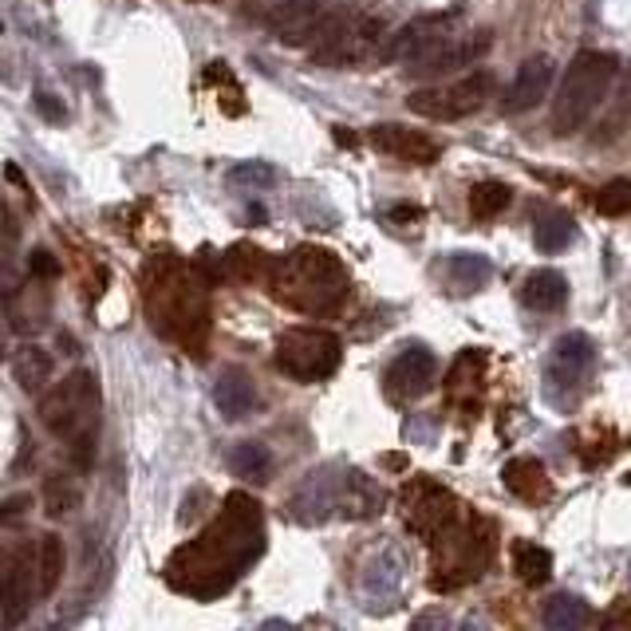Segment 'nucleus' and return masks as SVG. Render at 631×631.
<instances>
[{
  "label": "nucleus",
  "mask_w": 631,
  "mask_h": 631,
  "mask_svg": "<svg viewBox=\"0 0 631 631\" xmlns=\"http://www.w3.org/2000/svg\"><path fill=\"white\" fill-rule=\"evenodd\" d=\"M265 552V514L249 494H229L201 537L166 560V585L194 600H217Z\"/></svg>",
  "instance_id": "1"
},
{
  "label": "nucleus",
  "mask_w": 631,
  "mask_h": 631,
  "mask_svg": "<svg viewBox=\"0 0 631 631\" xmlns=\"http://www.w3.org/2000/svg\"><path fill=\"white\" fill-rule=\"evenodd\" d=\"M272 297L308 316H332L348 297V269L328 249L304 245L272 269Z\"/></svg>",
  "instance_id": "2"
},
{
  "label": "nucleus",
  "mask_w": 631,
  "mask_h": 631,
  "mask_svg": "<svg viewBox=\"0 0 631 631\" xmlns=\"http://www.w3.org/2000/svg\"><path fill=\"white\" fill-rule=\"evenodd\" d=\"M40 423L60 442H68L80 469H87L91 454H95V434H100V379L80 368L63 383H55L40 399Z\"/></svg>",
  "instance_id": "3"
},
{
  "label": "nucleus",
  "mask_w": 631,
  "mask_h": 631,
  "mask_svg": "<svg viewBox=\"0 0 631 631\" xmlns=\"http://www.w3.org/2000/svg\"><path fill=\"white\" fill-rule=\"evenodd\" d=\"M616 75H620V55L612 52H580L568 63L565 80L557 87V103H552V131L557 135H577L580 126L596 115V107L608 100Z\"/></svg>",
  "instance_id": "4"
},
{
  "label": "nucleus",
  "mask_w": 631,
  "mask_h": 631,
  "mask_svg": "<svg viewBox=\"0 0 631 631\" xmlns=\"http://www.w3.org/2000/svg\"><path fill=\"white\" fill-rule=\"evenodd\" d=\"M434 580L431 585L438 592H451V588H462L469 580H478L489 568L497 549V532L486 517H466L462 514L451 529L434 537Z\"/></svg>",
  "instance_id": "5"
},
{
  "label": "nucleus",
  "mask_w": 631,
  "mask_h": 631,
  "mask_svg": "<svg viewBox=\"0 0 631 631\" xmlns=\"http://www.w3.org/2000/svg\"><path fill=\"white\" fill-rule=\"evenodd\" d=\"M158 292L146 289V304H151V320L154 328L163 335H170L174 343H182V348H201V340H206V292L198 289V280H194V272H174V277H166V272H158Z\"/></svg>",
  "instance_id": "6"
},
{
  "label": "nucleus",
  "mask_w": 631,
  "mask_h": 631,
  "mask_svg": "<svg viewBox=\"0 0 631 631\" xmlns=\"http://www.w3.org/2000/svg\"><path fill=\"white\" fill-rule=\"evenodd\" d=\"M596 375V343L585 332H565L552 343L549 360H545V399L557 411H572L592 387Z\"/></svg>",
  "instance_id": "7"
},
{
  "label": "nucleus",
  "mask_w": 631,
  "mask_h": 631,
  "mask_svg": "<svg viewBox=\"0 0 631 631\" xmlns=\"http://www.w3.org/2000/svg\"><path fill=\"white\" fill-rule=\"evenodd\" d=\"M277 368L285 371L297 383H320V379L335 375L343 360V343L340 335H332L328 328L316 324H300V328H285L277 335Z\"/></svg>",
  "instance_id": "8"
},
{
  "label": "nucleus",
  "mask_w": 631,
  "mask_h": 631,
  "mask_svg": "<svg viewBox=\"0 0 631 631\" xmlns=\"http://www.w3.org/2000/svg\"><path fill=\"white\" fill-rule=\"evenodd\" d=\"M411 588V557L403 545H379L360 568V600L368 612H395Z\"/></svg>",
  "instance_id": "9"
},
{
  "label": "nucleus",
  "mask_w": 631,
  "mask_h": 631,
  "mask_svg": "<svg viewBox=\"0 0 631 631\" xmlns=\"http://www.w3.org/2000/svg\"><path fill=\"white\" fill-rule=\"evenodd\" d=\"M489 91H494V75L469 72L454 83H434V87L411 91V95H406V107L415 111V115L438 118V123H458V118L486 107Z\"/></svg>",
  "instance_id": "10"
},
{
  "label": "nucleus",
  "mask_w": 631,
  "mask_h": 631,
  "mask_svg": "<svg viewBox=\"0 0 631 631\" xmlns=\"http://www.w3.org/2000/svg\"><path fill=\"white\" fill-rule=\"evenodd\" d=\"M48 596L44 580V552L40 541L12 545L9 560H4V631H17L20 620L32 612L37 600Z\"/></svg>",
  "instance_id": "11"
},
{
  "label": "nucleus",
  "mask_w": 631,
  "mask_h": 631,
  "mask_svg": "<svg viewBox=\"0 0 631 631\" xmlns=\"http://www.w3.org/2000/svg\"><path fill=\"white\" fill-rule=\"evenodd\" d=\"M348 466H320L312 469L289 497V517L300 525H324L328 517L343 514V497H348Z\"/></svg>",
  "instance_id": "12"
},
{
  "label": "nucleus",
  "mask_w": 631,
  "mask_h": 631,
  "mask_svg": "<svg viewBox=\"0 0 631 631\" xmlns=\"http://www.w3.org/2000/svg\"><path fill=\"white\" fill-rule=\"evenodd\" d=\"M403 501H406V525H411L426 545H431L434 537H442V532L462 517L458 497H454L451 489L434 486V482H415V486L406 489Z\"/></svg>",
  "instance_id": "13"
},
{
  "label": "nucleus",
  "mask_w": 631,
  "mask_h": 631,
  "mask_svg": "<svg viewBox=\"0 0 631 631\" xmlns=\"http://www.w3.org/2000/svg\"><path fill=\"white\" fill-rule=\"evenodd\" d=\"M434 379H438L434 352L423 348V343H411V348H403L391 360L387 375H383V391H387L391 403H415V399H423L434 387Z\"/></svg>",
  "instance_id": "14"
},
{
  "label": "nucleus",
  "mask_w": 631,
  "mask_h": 631,
  "mask_svg": "<svg viewBox=\"0 0 631 631\" xmlns=\"http://www.w3.org/2000/svg\"><path fill=\"white\" fill-rule=\"evenodd\" d=\"M552 75H557V63L549 55H529V60L517 68L514 83L505 87L501 95V111L505 115H525V111H537L545 103L552 87Z\"/></svg>",
  "instance_id": "15"
},
{
  "label": "nucleus",
  "mask_w": 631,
  "mask_h": 631,
  "mask_svg": "<svg viewBox=\"0 0 631 631\" xmlns=\"http://www.w3.org/2000/svg\"><path fill=\"white\" fill-rule=\"evenodd\" d=\"M454 20H458V12H434V17L411 20L406 28H399L395 37H387L379 60H418V55L431 52L438 40L451 37Z\"/></svg>",
  "instance_id": "16"
},
{
  "label": "nucleus",
  "mask_w": 631,
  "mask_h": 631,
  "mask_svg": "<svg viewBox=\"0 0 631 631\" xmlns=\"http://www.w3.org/2000/svg\"><path fill=\"white\" fill-rule=\"evenodd\" d=\"M261 20L272 37H280L285 44H308L316 37V28H320V20H324V12H320L316 0H277L272 9L261 12Z\"/></svg>",
  "instance_id": "17"
},
{
  "label": "nucleus",
  "mask_w": 631,
  "mask_h": 631,
  "mask_svg": "<svg viewBox=\"0 0 631 631\" xmlns=\"http://www.w3.org/2000/svg\"><path fill=\"white\" fill-rule=\"evenodd\" d=\"M489 48V32H469V37H446L423 52L418 60H411V72L415 75H446V72H458L466 63H474V55H482Z\"/></svg>",
  "instance_id": "18"
},
{
  "label": "nucleus",
  "mask_w": 631,
  "mask_h": 631,
  "mask_svg": "<svg viewBox=\"0 0 631 631\" xmlns=\"http://www.w3.org/2000/svg\"><path fill=\"white\" fill-rule=\"evenodd\" d=\"M434 277L446 292L454 297H469V292H482L494 277V265L482 257V252H451L434 261Z\"/></svg>",
  "instance_id": "19"
},
{
  "label": "nucleus",
  "mask_w": 631,
  "mask_h": 631,
  "mask_svg": "<svg viewBox=\"0 0 631 631\" xmlns=\"http://www.w3.org/2000/svg\"><path fill=\"white\" fill-rule=\"evenodd\" d=\"M371 143L375 151L391 154L399 163H415V166H431L438 158V143L423 131H411V126H399V123H383L371 131Z\"/></svg>",
  "instance_id": "20"
},
{
  "label": "nucleus",
  "mask_w": 631,
  "mask_h": 631,
  "mask_svg": "<svg viewBox=\"0 0 631 631\" xmlns=\"http://www.w3.org/2000/svg\"><path fill=\"white\" fill-rule=\"evenodd\" d=\"M214 403H217V411H221V418H229V423H241V418H249L252 411L261 406V391H257V383H252L241 368H229V371H221V375H217Z\"/></svg>",
  "instance_id": "21"
},
{
  "label": "nucleus",
  "mask_w": 631,
  "mask_h": 631,
  "mask_svg": "<svg viewBox=\"0 0 631 631\" xmlns=\"http://www.w3.org/2000/svg\"><path fill=\"white\" fill-rule=\"evenodd\" d=\"M501 482L509 494H517L521 501L529 505H541L552 497V482L545 474V466L537 458H514L509 466L501 469Z\"/></svg>",
  "instance_id": "22"
},
{
  "label": "nucleus",
  "mask_w": 631,
  "mask_h": 631,
  "mask_svg": "<svg viewBox=\"0 0 631 631\" xmlns=\"http://www.w3.org/2000/svg\"><path fill=\"white\" fill-rule=\"evenodd\" d=\"M541 623H545V631H588V623H592V608H588L585 596L557 592V596L545 600Z\"/></svg>",
  "instance_id": "23"
},
{
  "label": "nucleus",
  "mask_w": 631,
  "mask_h": 631,
  "mask_svg": "<svg viewBox=\"0 0 631 631\" xmlns=\"http://www.w3.org/2000/svg\"><path fill=\"white\" fill-rule=\"evenodd\" d=\"M521 300L525 308H532V312H560L568 300V280L560 277L557 269H537L529 280H525V289H521Z\"/></svg>",
  "instance_id": "24"
},
{
  "label": "nucleus",
  "mask_w": 631,
  "mask_h": 631,
  "mask_svg": "<svg viewBox=\"0 0 631 631\" xmlns=\"http://www.w3.org/2000/svg\"><path fill=\"white\" fill-rule=\"evenodd\" d=\"M577 241V221L565 209H545L537 221H532V245L541 252H565L568 245Z\"/></svg>",
  "instance_id": "25"
},
{
  "label": "nucleus",
  "mask_w": 631,
  "mask_h": 631,
  "mask_svg": "<svg viewBox=\"0 0 631 631\" xmlns=\"http://www.w3.org/2000/svg\"><path fill=\"white\" fill-rule=\"evenodd\" d=\"M12 375L24 391H40L52 379V355L37 343H24V348L12 352Z\"/></svg>",
  "instance_id": "26"
},
{
  "label": "nucleus",
  "mask_w": 631,
  "mask_h": 631,
  "mask_svg": "<svg viewBox=\"0 0 631 631\" xmlns=\"http://www.w3.org/2000/svg\"><path fill=\"white\" fill-rule=\"evenodd\" d=\"M229 469L245 482H269L272 478V451L265 442H237L229 451Z\"/></svg>",
  "instance_id": "27"
},
{
  "label": "nucleus",
  "mask_w": 631,
  "mask_h": 631,
  "mask_svg": "<svg viewBox=\"0 0 631 631\" xmlns=\"http://www.w3.org/2000/svg\"><path fill=\"white\" fill-rule=\"evenodd\" d=\"M509 201H514V189L497 178H482L469 186V214L478 217V221H494L497 214L509 209Z\"/></svg>",
  "instance_id": "28"
},
{
  "label": "nucleus",
  "mask_w": 631,
  "mask_h": 631,
  "mask_svg": "<svg viewBox=\"0 0 631 631\" xmlns=\"http://www.w3.org/2000/svg\"><path fill=\"white\" fill-rule=\"evenodd\" d=\"M514 572L529 588L545 585V580L552 577V552L541 549V545H532V541H517L514 545Z\"/></svg>",
  "instance_id": "29"
},
{
  "label": "nucleus",
  "mask_w": 631,
  "mask_h": 631,
  "mask_svg": "<svg viewBox=\"0 0 631 631\" xmlns=\"http://www.w3.org/2000/svg\"><path fill=\"white\" fill-rule=\"evenodd\" d=\"M596 209L604 217H628L631 214V178H612L596 194Z\"/></svg>",
  "instance_id": "30"
},
{
  "label": "nucleus",
  "mask_w": 631,
  "mask_h": 631,
  "mask_svg": "<svg viewBox=\"0 0 631 631\" xmlns=\"http://www.w3.org/2000/svg\"><path fill=\"white\" fill-rule=\"evenodd\" d=\"M265 269V257L252 245H234V249L226 252V272L234 280H257Z\"/></svg>",
  "instance_id": "31"
},
{
  "label": "nucleus",
  "mask_w": 631,
  "mask_h": 631,
  "mask_svg": "<svg viewBox=\"0 0 631 631\" xmlns=\"http://www.w3.org/2000/svg\"><path fill=\"white\" fill-rule=\"evenodd\" d=\"M48 514L52 517H63V514H72L75 505H80V486H75L72 478H63V474H55V478H48Z\"/></svg>",
  "instance_id": "32"
},
{
  "label": "nucleus",
  "mask_w": 631,
  "mask_h": 631,
  "mask_svg": "<svg viewBox=\"0 0 631 631\" xmlns=\"http://www.w3.org/2000/svg\"><path fill=\"white\" fill-rule=\"evenodd\" d=\"M28 272H32V277H40V280H55V277H60V261H55L52 252L37 249L32 257H28Z\"/></svg>",
  "instance_id": "33"
},
{
  "label": "nucleus",
  "mask_w": 631,
  "mask_h": 631,
  "mask_svg": "<svg viewBox=\"0 0 631 631\" xmlns=\"http://www.w3.org/2000/svg\"><path fill=\"white\" fill-rule=\"evenodd\" d=\"M229 178L234 182H241V178H261V186H272V182H277V170H272V166H237L234 174H229Z\"/></svg>",
  "instance_id": "34"
},
{
  "label": "nucleus",
  "mask_w": 631,
  "mask_h": 631,
  "mask_svg": "<svg viewBox=\"0 0 631 631\" xmlns=\"http://www.w3.org/2000/svg\"><path fill=\"white\" fill-rule=\"evenodd\" d=\"M411 631H446V612H442V608H431V612L415 616Z\"/></svg>",
  "instance_id": "35"
},
{
  "label": "nucleus",
  "mask_w": 631,
  "mask_h": 631,
  "mask_svg": "<svg viewBox=\"0 0 631 631\" xmlns=\"http://www.w3.org/2000/svg\"><path fill=\"white\" fill-rule=\"evenodd\" d=\"M37 103H40V111H44V115L52 118V123H60V118H63V107L52 100V95H44V91H40V95H37Z\"/></svg>",
  "instance_id": "36"
},
{
  "label": "nucleus",
  "mask_w": 631,
  "mask_h": 631,
  "mask_svg": "<svg viewBox=\"0 0 631 631\" xmlns=\"http://www.w3.org/2000/svg\"><path fill=\"white\" fill-rule=\"evenodd\" d=\"M604 631H631V612H612L608 616V623H604Z\"/></svg>",
  "instance_id": "37"
},
{
  "label": "nucleus",
  "mask_w": 631,
  "mask_h": 631,
  "mask_svg": "<svg viewBox=\"0 0 631 631\" xmlns=\"http://www.w3.org/2000/svg\"><path fill=\"white\" fill-rule=\"evenodd\" d=\"M387 217L391 221H418V206H395Z\"/></svg>",
  "instance_id": "38"
},
{
  "label": "nucleus",
  "mask_w": 631,
  "mask_h": 631,
  "mask_svg": "<svg viewBox=\"0 0 631 631\" xmlns=\"http://www.w3.org/2000/svg\"><path fill=\"white\" fill-rule=\"evenodd\" d=\"M257 631H297V628H292L289 620H265V623H261V628H257Z\"/></svg>",
  "instance_id": "39"
},
{
  "label": "nucleus",
  "mask_w": 631,
  "mask_h": 631,
  "mask_svg": "<svg viewBox=\"0 0 631 631\" xmlns=\"http://www.w3.org/2000/svg\"><path fill=\"white\" fill-rule=\"evenodd\" d=\"M458 631H489V623L486 620H474V616H469V620H462Z\"/></svg>",
  "instance_id": "40"
},
{
  "label": "nucleus",
  "mask_w": 631,
  "mask_h": 631,
  "mask_svg": "<svg viewBox=\"0 0 631 631\" xmlns=\"http://www.w3.org/2000/svg\"><path fill=\"white\" fill-rule=\"evenodd\" d=\"M628 577H631V560H628Z\"/></svg>",
  "instance_id": "41"
}]
</instances>
